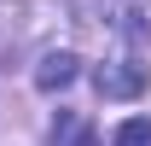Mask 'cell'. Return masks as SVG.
<instances>
[{"label":"cell","mask_w":151,"mask_h":146,"mask_svg":"<svg viewBox=\"0 0 151 146\" xmlns=\"http://www.w3.org/2000/svg\"><path fill=\"white\" fill-rule=\"evenodd\" d=\"M139 88H145V70H139L134 58H116V64H99V93H105V99H134Z\"/></svg>","instance_id":"1"},{"label":"cell","mask_w":151,"mask_h":146,"mask_svg":"<svg viewBox=\"0 0 151 146\" xmlns=\"http://www.w3.org/2000/svg\"><path fill=\"white\" fill-rule=\"evenodd\" d=\"M76 64H81L76 53H47V58H41V70H35V88H41V93L70 88V82H76Z\"/></svg>","instance_id":"2"},{"label":"cell","mask_w":151,"mask_h":146,"mask_svg":"<svg viewBox=\"0 0 151 146\" xmlns=\"http://www.w3.org/2000/svg\"><path fill=\"white\" fill-rule=\"evenodd\" d=\"M52 146H93L87 117H81V111H58V123H52Z\"/></svg>","instance_id":"3"},{"label":"cell","mask_w":151,"mask_h":146,"mask_svg":"<svg viewBox=\"0 0 151 146\" xmlns=\"http://www.w3.org/2000/svg\"><path fill=\"white\" fill-rule=\"evenodd\" d=\"M111 146H151V123H145V117H128V123H116Z\"/></svg>","instance_id":"4"}]
</instances>
